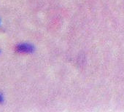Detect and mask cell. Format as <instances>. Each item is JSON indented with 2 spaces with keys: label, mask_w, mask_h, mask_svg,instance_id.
Masks as SVG:
<instances>
[{
  "label": "cell",
  "mask_w": 124,
  "mask_h": 112,
  "mask_svg": "<svg viewBox=\"0 0 124 112\" xmlns=\"http://www.w3.org/2000/svg\"><path fill=\"white\" fill-rule=\"evenodd\" d=\"M16 49L19 52L26 53V52H31L34 49V47L31 44H22L18 45L16 47Z\"/></svg>",
  "instance_id": "6da1fadb"
},
{
  "label": "cell",
  "mask_w": 124,
  "mask_h": 112,
  "mask_svg": "<svg viewBox=\"0 0 124 112\" xmlns=\"http://www.w3.org/2000/svg\"><path fill=\"white\" fill-rule=\"evenodd\" d=\"M1 101H2V95H0V102Z\"/></svg>",
  "instance_id": "7a4b0ae2"
}]
</instances>
